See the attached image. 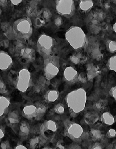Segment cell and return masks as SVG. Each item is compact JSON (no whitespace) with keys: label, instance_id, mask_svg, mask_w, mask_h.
<instances>
[{"label":"cell","instance_id":"cell-16","mask_svg":"<svg viewBox=\"0 0 116 149\" xmlns=\"http://www.w3.org/2000/svg\"><path fill=\"white\" fill-rule=\"evenodd\" d=\"M59 96V93L57 91L51 90L46 93L45 98L48 102H54L58 100Z\"/></svg>","mask_w":116,"mask_h":149},{"label":"cell","instance_id":"cell-17","mask_svg":"<svg viewBox=\"0 0 116 149\" xmlns=\"http://www.w3.org/2000/svg\"><path fill=\"white\" fill-rule=\"evenodd\" d=\"M92 1H80L79 7L83 12H88L92 8L93 6Z\"/></svg>","mask_w":116,"mask_h":149},{"label":"cell","instance_id":"cell-36","mask_svg":"<svg viewBox=\"0 0 116 149\" xmlns=\"http://www.w3.org/2000/svg\"><path fill=\"white\" fill-rule=\"evenodd\" d=\"M113 30L114 32L116 34V22L113 26Z\"/></svg>","mask_w":116,"mask_h":149},{"label":"cell","instance_id":"cell-25","mask_svg":"<svg viewBox=\"0 0 116 149\" xmlns=\"http://www.w3.org/2000/svg\"><path fill=\"white\" fill-rule=\"evenodd\" d=\"M106 136L109 138L115 137L116 136V130L114 129H110L107 132Z\"/></svg>","mask_w":116,"mask_h":149},{"label":"cell","instance_id":"cell-27","mask_svg":"<svg viewBox=\"0 0 116 149\" xmlns=\"http://www.w3.org/2000/svg\"><path fill=\"white\" fill-rule=\"evenodd\" d=\"M109 94L115 100H116V86L111 88L109 91Z\"/></svg>","mask_w":116,"mask_h":149},{"label":"cell","instance_id":"cell-10","mask_svg":"<svg viewBox=\"0 0 116 149\" xmlns=\"http://www.w3.org/2000/svg\"><path fill=\"white\" fill-rule=\"evenodd\" d=\"M13 61L12 57L4 51H0V70H7L12 68Z\"/></svg>","mask_w":116,"mask_h":149},{"label":"cell","instance_id":"cell-32","mask_svg":"<svg viewBox=\"0 0 116 149\" xmlns=\"http://www.w3.org/2000/svg\"><path fill=\"white\" fill-rule=\"evenodd\" d=\"M22 1H21H21H17H17H10V2L13 5L17 6L20 4V3H21Z\"/></svg>","mask_w":116,"mask_h":149},{"label":"cell","instance_id":"cell-31","mask_svg":"<svg viewBox=\"0 0 116 149\" xmlns=\"http://www.w3.org/2000/svg\"><path fill=\"white\" fill-rule=\"evenodd\" d=\"M5 136L4 130L2 127H0V140L2 139Z\"/></svg>","mask_w":116,"mask_h":149},{"label":"cell","instance_id":"cell-34","mask_svg":"<svg viewBox=\"0 0 116 149\" xmlns=\"http://www.w3.org/2000/svg\"><path fill=\"white\" fill-rule=\"evenodd\" d=\"M1 149H7V146H6V142H3V143H1Z\"/></svg>","mask_w":116,"mask_h":149},{"label":"cell","instance_id":"cell-28","mask_svg":"<svg viewBox=\"0 0 116 149\" xmlns=\"http://www.w3.org/2000/svg\"><path fill=\"white\" fill-rule=\"evenodd\" d=\"M38 138H34V139H32L31 141H30V147H35L36 146V145L38 143Z\"/></svg>","mask_w":116,"mask_h":149},{"label":"cell","instance_id":"cell-11","mask_svg":"<svg viewBox=\"0 0 116 149\" xmlns=\"http://www.w3.org/2000/svg\"><path fill=\"white\" fill-rule=\"evenodd\" d=\"M78 76L77 70L72 66H68L64 70V77L67 82H72L75 81L78 79Z\"/></svg>","mask_w":116,"mask_h":149},{"label":"cell","instance_id":"cell-12","mask_svg":"<svg viewBox=\"0 0 116 149\" xmlns=\"http://www.w3.org/2000/svg\"><path fill=\"white\" fill-rule=\"evenodd\" d=\"M37 107L34 105H29L26 106L23 108V116L28 119H31L36 117Z\"/></svg>","mask_w":116,"mask_h":149},{"label":"cell","instance_id":"cell-14","mask_svg":"<svg viewBox=\"0 0 116 149\" xmlns=\"http://www.w3.org/2000/svg\"><path fill=\"white\" fill-rule=\"evenodd\" d=\"M101 119L104 123L107 125H112L115 122L114 116L108 112H104L101 116Z\"/></svg>","mask_w":116,"mask_h":149},{"label":"cell","instance_id":"cell-24","mask_svg":"<svg viewBox=\"0 0 116 149\" xmlns=\"http://www.w3.org/2000/svg\"><path fill=\"white\" fill-rule=\"evenodd\" d=\"M91 132L93 137L95 139H100L102 136L101 132L98 130L92 129L91 131Z\"/></svg>","mask_w":116,"mask_h":149},{"label":"cell","instance_id":"cell-39","mask_svg":"<svg viewBox=\"0 0 116 149\" xmlns=\"http://www.w3.org/2000/svg\"><path fill=\"white\" fill-rule=\"evenodd\" d=\"M0 45H1V42H0Z\"/></svg>","mask_w":116,"mask_h":149},{"label":"cell","instance_id":"cell-9","mask_svg":"<svg viewBox=\"0 0 116 149\" xmlns=\"http://www.w3.org/2000/svg\"><path fill=\"white\" fill-rule=\"evenodd\" d=\"M57 130L58 126L56 122L52 120H47L41 125V134L46 139L50 140L55 136Z\"/></svg>","mask_w":116,"mask_h":149},{"label":"cell","instance_id":"cell-30","mask_svg":"<svg viewBox=\"0 0 116 149\" xmlns=\"http://www.w3.org/2000/svg\"><path fill=\"white\" fill-rule=\"evenodd\" d=\"M96 106L97 109H99V110L103 109L104 108V104L103 103H102V102H97L96 103Z\"/></svg>","mask_w":116,"mask_h":149},{"label":"cell","instance_id":"cell-19","mask_svg":"<svg viewBox=\"0 0 116 149\" xmlns=\"http://www.w3.org/2000/svg\"><path fill=\"white\" fill-rule=\"evenodd\" d=\"M106 46L109 52L112 53L116 52V42L115 40H108L106 43Z\"/></svg>","mask_w":116,"mask_h":149},{"label":"cell","instance_id":"cell-22","mask_svg":"<svg viewBox=\"0 0 116 149\" xmlns=\"http://www.w3.org/2000/svg\"><path fill=\"white\" fill-rule=\"evenodd\" d=\"M46 107L43 105L39 106L38 108H37V116L36 118H37L38 120L41 119L44 115H45L46 113Z\"/></svg>","mask_w":116,"mask_h":149},{"label":"cell","instance_id":"cell-5","mask_svg":"<svg viewBox=\"0 0 116 149\" xmlns=\"http://www.w3.org/2000/svg\"><path fill=\"white\" fill-rule=\"evenodd\" d=\"M44 68L45 77L49 80L57 76L60 69L59 57L57 56H51L44 59Z\"/></svg>","mask_w":116,"mask_h":149},{"label":"cell","instance_id":"cell-23","mask_svg":"<svg viewBox=\"0 0 116 149\" xmlns=\"http://www.w3.org/2000/svg\"><path fill=\"white\" fill-rule=\"evenodd\" d=\"M54 110L57 114L62 115L64 112V106L61 104H59L55 106Z\"/></svg>","mask_w":116,"mask_h":149},{"label":"cell","instance_id":"cell-33","mask_svg":"<svg viewBox=\"0 0 116 149\" xmlns=\"http://www.w3.org/2000/svg\"><path fill=\"white\" fill-rule=\"evenodd\" d=\"M15 149H28L27 148H26V146H24L23 145H18V146H17L16 147V148H15Z\"/></svg>","mask_w":116,"mask_h":149},{"label":"cell","instance_id":"cell-15","mask_svg":"<svg viewBox=\"0 0 116 149\" xmlns=\"http://www.w3.org/2000/svg\"><path fill=\"white\" fill-rule=\"evenodd\" d=\"M99 115L95 113H88L84 116V121L87 124L95 123L99 120Z\"/></svg>","mask_w":116,"mask_h":149},{"label":"cell","instance_id":"cell-20","mask_svg":"<svg viewBox=\"0 0 116 149\" xmlns=\"http://www.w3.org/2000/svg\"><path fill=\"white\" fill-rule=\"evenodd\" d=\"M108 66L110 70L116 72V55L113 56L109 59L108 62Z\"/></svg>","mask_w":116,"mask_h":149},{"label":"cell","instance_id":"cell-26","mask_svg":"<svg viewBox=\"0 0 116 149\" xmlns=\"http://www.w3.org/2000/svg\"><path fill=\"white\" fill-rule=\"evenodd\" d=\"M78 80L82 83H85L88 81V78L84 74H80L78 76Z\"/></svg>","mask_w":116,"mask_h":149},{"label":"cell","instance_id":"cell-3","mask_svg":"<svg viewBox=\"0 0 116 149\" xmlns=\"http://www.w3.org/2000/svg\"><path fill=\"white\" fill-rule=\"evenodd\" d=\"M65 39L71 47L75 50H81L86 47L88 38L83 29L77 26H72L67 31Z\"/></svg>","mask_w":116,"mask_h":149},{"label":"cell","instance_id":"cell-1","mask_svg":"<svg viewBox=\"0 0 116 149\" xmlns=\"http://www.w3.org/2000/svg\"><path fill=\"white\" fill-rule=\"evenodd\" d=\"M65 100L71 116L76 117L85 109L87 102L86 91L82 88L72 91L68 94Z\"/></svg>","mask_w":116,"mask_h":149},{"label":"cell","instance_id":"cell-29","mask_svg":"<svg viewBox=\"0 0 116 149\" xmlns=\"http://www.w3.org/2000/svg\"><path fill=\"white\" fill-rule=\"evenodd\" d=\"M90 149H103L101 145L99 143H96L92 146Z\"/></svg>","mask_w":116,"mask_h":149},{"label":"cell","instance_id":"cell-8","mask_svg":"<svg viewBox=\"0 0 116 149\" xmlns=\"http://www.w3.org/2000/svg\"><path fill=\"white\" fill-rule=\"evenodd\" d=\"M67 136L72 140L78 141L84 134V130L80 125L75 122H68L65 125Z\"/></svg>","mask_w":116,"mask_h":149},{"label":"cell","instance_id":"cell-7","mask_svg":"<svg viewBox=\"0 0 116 149\" xmlns=\"http://www.w3.org/2000/svg\"><path fill=\"white\" fill-rule=\"evenodd\" d=\"M31 76L30 72L26 69H22L18 74L16 82L17 89L22 92L28 90L31 84Z\"/></svg>","mask_w":116,"mask_h":149},{"label":"cell","instance_id":"cell-37","mask_svg":"<svg viewBox=\"0 0 116 149\" xmlns=\"http://www.w3.org/2000/svg\"><path fill=\"white\" fill-rule=\"evenodd\" d=\"M1 13H2V10H1V8L0 7V16L1 15Z\"/></svg>","mask_w":116,"mask_h":149},{"label":"cell","instance_id":"cell-2","mask_svg":"<svg viewBox=\"0 0 116 149\" xmlns=\"http://www.w3.org/2000/svg\"><path fill=\"white\" fill-rule=\"evenodd\" d=\"M12 27L13 34L17 40L26 42L33 34V27L32 22L28 17L21 18L14 21Z\"/></svg>","mask_w":116,"mask_h":149},{"label":"cell","instance_id":"cell-38","mask_svg":"<svg viewBox=\"0 0 116 149\" xmlns=\"http://www.w3.org/2000/svg\"><path fill=\"white\" fill-rule=\"evenodd\" d=\"M80 149V148H76V147H75V148H73V149Z\"/></svg>","mask_w":116,"mask_h":149},{"label":"cell","instance_id":"cell-35","mask_svg":"<svg viewBox=\"0 0 116 149\" xmlns=\"http://www.w3.org/2000/svg\"><path fill=\"white\" fill-rule=\"evenodd\" d=\"M5 86L4 83H3L2 81H0V89L3 90L4 89V88H5Z\"/></svg>","mask_w":116,"mask_h":149},{"label":"cell","instance_id":"cell-13","mask_svg":"<svg viewBox=\"0 0 116 149\" xmlns=\"http://www.w3.org/2000/svg\"><path fill=\"white\" fill-rule=\"evenodd\" d=\"M10 104V100L3 96H0V117L4 115Z\"/></svg>","mask_w":116,"mask_h":149},{"label":"cell","instance_id":"cell-21","mask_svg":"<svg viewBox=\"0 0 116 149\" xmlns=\"http://www.w3.org/2000/svg\"><path fill=\"white\" fill-rule=\"evenodd\" d=\"M8 120L10 123L12 124L17 123L18 122H19L18 115L17 113H14V112L10 114L8 117Z\"/></svg>","mask_w":116,"mask_h":149},{"label":"cell","instance_id":"cell-18","mask_svg":"<svg viewBox=\"0 0 116 149\" xmlns=\"http://www.w3.org/2000/svg\"><path fill=\"white\" fill-rule=\"evenodd\" d=\"M30 131V128L28 123L26 122H22L20 125V133L23 136H27L29 134Z\"/></svg>","mask_w":116,"mask_h":149},{"label":"cell","instance_id":"cell-4","mask_svg":"<svg viewBox=\"0 0 116 149\" xmlns=\"http://www.w3.org/2000/svg\"><path fill=\"white\" fill-rule=\"evenodd\" d=\"M56 45V40L51 36L41 35L37 42L38 52L43 59L50 57L53 56Z\"/></svg>","mask_w":116,"mask_h":149},{"label":"cell","instance_id":"cell-6","mask_svg":"<svg viewBox=\"0 0 116 149\" xmlns=\"http://www.w3.org/2000/svg\"><path fill=\"white\" fill-rule=\"evenodd\" d=\"M56 10L60 16L70 18L75 12V2L72 0H59L55 1Z\"/></svg>","mask_w":116,"mask_h":149}]
</instances>
